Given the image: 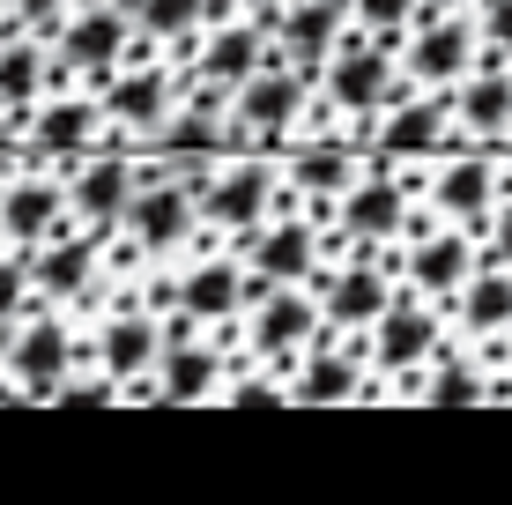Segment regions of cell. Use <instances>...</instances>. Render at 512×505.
Instances as JSON below:
<instances>
[{"label": "cell", "instance_id": "cell-4", "mask_svg": "<svg viewBox=\"0 0 512 505\" xmlns=\"http://www.w3.org/2000/svg\"><path fill=\"white\" fill-rule=\"evenodd\" d=\"M342 223L357 238H394L401 223H409V201H401V186H386V179H364L357 194L342 201Z\"/></svg>", "mask_w": 512, "mask_h": 505}, {"label": "cell", "instance_id": "cell-6", "mask_svg": "<svg viewBox=\"0 0 512 505\" xmlns=\"http://www.w3.org/2000/svg\"><path fill=\"white\" fill-rule=\"evenodd\" d=\"M438 350V320L431 312H386L379 320V364L386 372H409V364H423Z\"/></svg>", "mask_w": 512, "mask_h": 505}, {"label": "cell", "instance_id": "cell-18", "mask_svg": "<svg viewBox=\"0 0 512 505\" xmlns=\"http://www.w3.org/2000/svg\"><path fill=\"white\" fill-rule=\"evenodd\" d=\"M149 357H156V327H149V320H134V312H127V320H112V327H104V372L134 379Z\"/></svg>", "mask_w": 512, "mask_h": 505}, {"label": "cell", "instance_id": "cell-25", "mask_svg": "<svg viewBox=\"0 0 512 505\" xmlns=\"http://www.w3.org/2000/svg\"><path fill=\"white\" fill-rule=\"evenodd\" d=\"M208 387H216V357H208V350H171V364H164V402H201Z\"/></svg>", "mask_w": 512, "mask_h": 505}, {"label": "cell", "instance_id": "cell-17", "mask_svg": "<svg viewBox=\"0 0 512 505\" xmlns=\"http://www.w3.org/2000/svg\"><path fill=\"white\" fill-rule=\"evenodd\" d=\"M179 305L193 312V320H223V312L238 305V275L223 268V260H208V268H193V275H186Z\"/></svg>", "mask_w": 512, "mask_h": 505}, {"label": "cell", "instance_id": "cell-7", "mask_svg": "<svg viewBox=\"0 0 512 505\" xmlns=\"http://www.w3.org/2000/svg\"><path fill=\"white\" fill-rule=\"evenodd\" d=\"M186 231H193V201L179 194V186H156V194L134 201V238L141 246H179Z\"/></svg>", "mask_w": 512, "mask_h": 505}, {"label": "cell", "instance_id": "cell-30", "mask_svg": "<svg viewBox=\"0 0 512 505\" xmlns=\"http://www.w3.org/2000/svg\"><path fill=\"white\" fill-rule=\"evenodd\" d=\"M156 149H164V156H208V149H216V119H208V112L171 119V127L156 134Z\"/></svg>", "mask_w": 512, "mask_h": 505}, {"label": "cell", "instance_id": "cell-8", "mask_svg": "<svg viewBox=\"0 0 512 505\" xmlns=\"http://www.w3.org/2000/svg\"><path fill=\"white\" fill-rule=\"evenodd\" d=\"M453 112H461V127H475V134H505L512 127V75H468L461 97H453Z\"/></svg>", "mask_w": 512, "mask_h": 505}, {"label": "cell", "instance_id": "cell-21", "mask_svg": "<svg viewBox=\"0 0 512 505\" xmlns=\"http://www.w3.org/2000/svg\"><path fill=\"white\" fill-rule=\"evenodd\" d=\"M253 67H260V30H216L208 82H253Z\"/></svg>", "mask_w": 512, "mask_h": 505}, {"label": "cell", "instance_id": "cell-22", "mask_svg": "<svg viewBox=\"0 0 512 505\" xmlns=\"http://www.w3.org/2000/svg\"><path fill=\"white\" fill-rule=\"evenodd\" d=\"M334 38V0H305V8L282 15V45L297 52V60H312V52H327Z\"/></svg>", "mask_w": 512, "mask_h": 505}, {"label": "cell", "instance_id": "cell-26", "mask_svg": "<svg viewBox=\"0 0 512 505\" xmlns=\"http://www.w3.org/2000/svg\"><path fill=\"white\" fill-rule=\"evenodd\" d=\"M112 112L127 119V127H156V119H164V75H127V82H112Z\"/></svg>", "mask_w": 512, "mask_h": 505}, {"label": "cell", "instance_id": "cell-10", "mask_svg": "<svg viewBox=\"0 0 512 505\" xmlns=\"http://www.w3.org/2000/svg\"><path fill=\"white\" fill-rule=\"evenodd\" d=\"M461 320L475 327V335H498V327H512V268H483V275H468V290H461Z\"/></svg>", "mask_w": 512, "mask_h": 505}, {"label": "cell", "instance_id": "cell-36", "mask_svg": "<svg viewBox=\"0 0 512 505\" xmlns=\"http://www.w3.org/2000/svg\"><path fill=\"white\" fill-rule=\"evenodd\" d=\"M483 38L512 52V0H490V15H483Z\"/></svg>", "mask_w": 512, "mask_h": 505}, {"label": "cell", "instance_id": "cell-29", "mask_svg": "<svg viewBox=\"0 0 512 505\" xmlns=\"http://www.w3.org/2000/svg\"><path fill=\"white\" fill-rule=\"evenodd\" d=\"M38 283L52 290V298H67V290H82V283H90V253H82V246H52V253L38 260Z\"/></svg>", "mask_w": 512, "mask_h": 505}, {"label": "cell", "instance_id": "cell-13", "mask_svg": "<svg viewBox=\"0 0 512 505\" xmlns=\"http://www.w3.org/2000/svg\"><path fill=\"white\" fill-rule=\"evenodd\" d=\"M461 67H468V23H431L416 38V75L423 82H461Z\"/></svg>", "mask_w": 512, "mask_h": 505}, {"label": "cell", "instance_id": "cell-28", "mask_svg": "<svg viewBox=\"0 0 512 505\" xmlns=\"http://www.w3.org/2000/svg\"><path fill=\"white\" fill-rule=\"evenodd\" d=\"M483 394H490V387H483V372H475V364H446V372L423 387V402H431V409H475Z\"/></svg>", "mask_w": 512, "mask_h": 505}, {"label": "cell", "instance_id": "cell-3", "mask_svg": "<svg viewBox=\"0 0 512 505\" xmlns=\"http://www.w3.org/2000/svg\"><path fill=\"white\" fill-rule=\"evenodd\" d=\"M15 372L30 379V402H38V394L52 402V379L67 372V327L60 320H38L30 335H15Z\"/></svg>", "mask_w": 512, "mask_h": 505}, {"label": "cell", "instance_id": "cell-2", "mask_svg": "<svg viewBox=\"0 0 512 505\" xmlns=\"http://www.w3.org/2000/svg\"><path fill=\"white\" fill-rule=\"evenodd\" d=\"M409 275H416V290H431V298H453V290H468V275H475L468 238H423L416 260H409Z\"/></svg>", "mask_w": 512, "mask_h": 505}, {"label": "cell", "instance_id": "cell-33", "mask_svg": "<svg viewBox=\"0 0 512 505\" xmlns=\"http://www.w3.org/2000/svg\"><path fill=\"white\" fill-rule=\"evenodd\" d=\"M297 179H305L312 194H327V186H342V179H349V164H342V149H312L305 164H297Z\"/></svg>", "mask_w": 512, "mask_h": 505}, {"label": "cell", "instance_id": "cell-35", "mask_svg": "<svg viewBox=\"0 0 512 505\" xmlns=\"http://www.w3.org/2000/svg\"><path fill=\"white\" fill-rule=\"evenodd\" d=\"M282 402H290V394H282V387H260V379H253V387H231V409H282Z\"/></svg>", "mask_w": 512, "mask_h": 505}, {"label": "cell", "instance_id": "cell-27", "mask_svg": "<svg viewBox=\"0 0 512 505\" xmlns=\"http://www.w3.org/2000/svg\"><path fill=\"white\" fill-rule=\"evenodd\" d=\"M349 394H357V372H349L342 357H320V364L290 387V402H349Z\"/></svg>", "mask_w": 512, "mask_h": 505}, {"label": "cell", "instance_id": "cell-40", "mask_svg": "<svg viewBox=\"0 0 512 505\" xmlns=\"http://www.w3.org/2000/svg\"><path fill=\"white\" fill-rule=\"evenodd\" d=\"M15 8H23V15H30V23H45V15H52V8H60V0H15Z\"/></svg>", "mask_w": 512, "mask_h": 505}, {"label": "cell", "instance_id": "cell-20", "mask_svg": "<svg viewBox=\"0 0 512 505\" xmlns=\"http://www.w3.org/2000/svg\"><path fill=\"white\" fill-rule=\"evenodd\" d=\"M305 335H312V305L290 298V290H275L268 312H260V350H297Z\"/></svg>", "mask_w": 512, "mask_h": 505}, {"label": "cell", "instance_id": "cell-1", "mask_svg": "<svg viewBox=\"0 0 512 505\" xmlns=\"http://www.w3.org/2000/svg\"><path fill=\"white\" fill-rule=\"evenodd\" d=\"M327 90H334L342 112H372V104H394V67H386L379 52H342Z\"/></svg>", "mask_w": 512, "mask_h": 505}, {"label": "cell", "instance_id": "cell-41", "mask_svg": "<svg viewBox=\"0 0 512 505\" xmlns=\"http://www.w3.org/2000/svg\"><path fill=\"white\" fill-rule=\"evenodd\" d=\"M253 8H275V0H253Z\"/></svg>", "mask_w": 512, "mask_h": 505}, {"label": "cell", "instance_id": "cell-38", "mask_svg": "<svg viewBox=\"0 0 512 505\" xmlns=\"http://www.w3.org/2000/svg\"><path fill=\"white\" fill-rule=\"evenodd\" d=\"M23 283H30V275H23V268H8V260H0V320H8V312L23 305Z\"/></svg>", "mask_w": 512, "mask_h": 505}, {"label": "cell", "instance_id": "cell-34", "mask_svg": "<svg viewBox=\"0 0 512 505\" xmlns=\"http://www.w3.org/2000/svg\"><path fill=\"white\" fill-rule=\"evenodd\" d=\"M357 15H364V23H379V30H394V23H409V15H416V0H357Z\"/></svg>", "mask_w": 512, "mask_h": 505}, {"label": "cell", "instance_id": "cell-15", "mask_svg": "<svg viewBox=\"0 0 512 505\" xmlns=\"http://www.w3.org/2000/svg\"><path fill=\"white\" fill-rule=\"evenodd\" d=\"M52 216H60V194H52L45 179H23V186H8V194H0V223H8L15 238L52 231Z\"/></svg>", "mask_w": 512, "mask_h": 505}, {"label": "cell", "instance_id": "cell-16", "mask_svg": "<svg viewBox=\"0 0 512 505\" xmlns=\"http://www.w3.org/2000/svg\"><path fill=\"white\" fill-rule=\"evenodd\" d=\"M119 45H127V23H119L112 8H90L75 30H67V60H75V67H104V60H119Z\"/></svg>", "mask_w": 512, "mask_h": 505}, {"label": "cell", "instance_id": "cell-9", "mask_svg": "<svg viewBox=\"0 0 512 505\" xmlns=\"http://www.w3.org/2000/svg\"><path fill=\"white\" fill-rule=\"evenodd\" d=\"M327 312H334V327H379V320H386V283H379L372 268H349V275H334Z\"/></svg>", "mask_w": 512, "mask_h": 505}, {"label": "cell", "instance_id": "cell-14", "mask_svg": "<svg viewBox=\"0 0 512 505\" xmlns=\"http://www.w3.org/2000/svg\"><path fill=\"white\" fill-rule=\"evenodd\" d=\"M260 201H268V171H260V164H238L231 179L208 186V216H216V223H253Z\"/></svg>", "mask_w": 512, "mask_h": 505}, {"label": "cell", "instance_id": "cell-11", "mask_svg": "<svg viewBox=\"0 0 512 505\" xmlns=\"http://www.w3.org/2000/svg\"><path fill=\"white\" fill-rule=\"evenodd\" d=\"M438 208H453V216H483V208H498V171L461 156V164L438 171Z\"/></svg>", "mask_w": 512, "mask_h": 505}, {"label": "cell", "instance_id": "cell-39", "mask_svg": "<svg viewBox=\"0 0 512 505\" xmlns=\"http://www.w3.org/2000/svg\"><path fill=\"white\" fill-rule=\"evenodd\" d=\"M498 260H512V201L498 208Z\"/></svg>", "mask_w": 512, "mask_h": 505}, {"label": "cell", "instance_id": "cell-19", "mask_svg": "<svg viewBox=\"0 0 512 505\" xmlns=\"http://www.w3.org/2000/svg\"><path fill=\"white\" fill-rule=\"evenodd\" d=\"M260 275H268V283H290V275H305L312 268V231L305 223H282L275 238H260Z\"/></svg>", "mask_w": 512, "mask_h": 505}, {"label": "cell", "instance_id": "cell-37", "mask_svg": "<svg viewBox=\"0 0 512 505\" xmlns=\"http://www.w3.org/2000/svg\"><path fill=\"white\" fill-rule=\"evenodd\" d=\"M52 402H60V409H104V402H112V387L97 379V387H67V394H52Z\"/></svg>", "mask_w": 512, "mask_h": 505}, {"label": "cell", "instance_id": "cell-12", "mask_svg": "<svg viewBox=\"0 0 512 505\" xmlns=\"http://www.w3.org/2000/svg\"><path fill=\"white\" fill-rule=\"evenodd\" d=\"M75 201H82V216H90V223H112L119 208H134V171L119 164V156H104V164H90V171H82Z\"/></svg>", "mask_w": 512, "mask_h": 505}, {"label": "cell", "instance_id": "cell-32", "mask_svg": "<svg viewBox=\"0 0 512 505\" xmlns=\"http://www.w3.org/2000/svg\"><path fill=\"white\" fill-rule=\"evenodd\" d=\"M141 23L164 30V38H179L186 23H201V0H141Z\"/></svg>", "mask_w": 512, "mask_h": 505}, {"label": "cell", "instance_id": "cell-5", "mask_svg": "<svg viewBox=\"0 0 512 505\" xmlns=\"http://www.w3.org/2000/svg\"><path fill=\"white\" fill-rule=\"evenodd\" d=\"M438 142H446V104H394V119H386V134H379V149L386 156H431Z\"/></svg>", "mask_w": 512, "mask_h": 505}, {"label": "cell", "instance_id": "cell-24", "mask_svg": "<svg viewBox=\"0 0 512 505\" xmlns=\"http://www.w3.org/2000/svg\"><path fill=\"white\" fill-rule=\"evenodd\" d=\"M90 127H97L90 104H52V112H38V142L52 156H75L82 142H90Z\"/></svg>", "mask_w": 512, "mask_h": 505}, {"label": "cell", "instance_id": "cell-31", "mask_svg": "<svg viewBox=\"0 0 512 505\" xmlns=\"http://www.w3.org/2000/svg\"><path fill=\"white\" fill-rule=\"evenodd\" d=\"M38 90V45H8L0 52V104H23Z\"/></svg>", "mask_w": 512, "mask_h": 505}, {"label": "cell", "instance_id": "cell-23", "mask_svg": "<svg viewBox=\"0 0 512 505\" xmlns=\"http://www.w3.org/2000/svg\"><path fill=\"white\" fill-rule=\"evenodd\" d=\"M297 97L305 90H297L290 75H253L245 82V119H253V127H282V119L297 112Z\"/></svg>", "mask_w": 512, "mask_h": 505}]
</instances>
